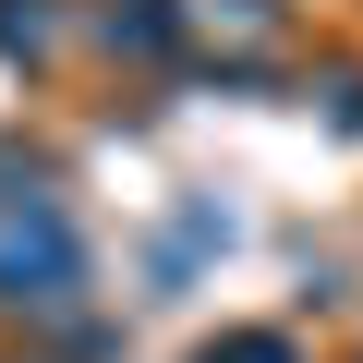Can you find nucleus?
Wrapping results in <instances>:
<instances>
[{
	"mask_svg": "<svg viewBox=\"0 0 363 363\" xmlns=\"http://www.w3.org/2000/svg\"><path fill=\"white\" fill-rule=\"evenodd\" d=\"M206 25H230V37H279V0H206Z\"/></svg>",
	"mask_w": 363,
	"mask_h": 363,
	"instance_id": "7ed1b4c3",
	"label": "nucleus"
},
{
	"mask_svg": "<svg viewBox=\"0 0 363 363\" xmlns=\"http://www.w3.org/2000/svg\"><path fill=\"white\" fill-rule=\"evenodd\" d=\"M0 49L37 61V49H49V0H0Z\"/></svg>",
	"mask_w": 363,
	"mask_h": 363,
	"instance_id": "f03ea898",
	"label": "nucleus"
},
{
	"mask_svg": "<svg viewBox=\"0 0 363 363\" xmlns=\"http://www.w3.org/2000/svg\"><path fill=\"white\" fill-rule=\"evenodd\" d=\"M206 363H291V339H218Z\"/></svg>",
	"mask_w": 363,
	"mask_h": 363,
	"instance_id": "20e7f679",
	"label": "nucleus"
},
{
	"mask_svg": "<svg viewBox=\"0 0 363 363\" xmlns=\"http://www.w3.org/2000/svg\"><path fill=\"white\" fill-rule=\"evenodd\" d=\"M97 37H109L121 61H169V49H182V0H109Z\"/></svg>",
	"mask_w": 363,
	"mask_h": 363,
	"instance_id": "f257e3e1",
	"label": "nucleus"
}]
</instances>
